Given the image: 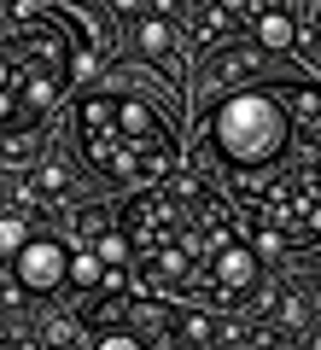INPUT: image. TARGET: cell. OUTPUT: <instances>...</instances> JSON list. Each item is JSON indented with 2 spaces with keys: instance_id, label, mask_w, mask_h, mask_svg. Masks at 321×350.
I'll return each mask as SVG.
<instances>
[{
  "instance_id": "6da1fadb",
  "label": "cell",
  "mask_w": 321,
  "mask_h": 350,
  "mask_svg": "<svg viewBox=\"0 0 321 350\" xmlns=\"http://www.w3.org/2000/svg\"><path fill=\"white\" fill-rule=\"evenodd\" d=\"M88 64H94V53H88L82 24L70 12L41 6L18 36L0 41V135L36 129L59 105L70 76H82Z\"/></svg>"
},
{
  "instance_id": "7a4b0ae2",
  "label": "cell",
  "mask_w": 321,
  "mask_h": 350,
  "mask_svg": "<svg viewBox=\"0 0 321 350\" xmlns=\"http://www.w3.org/2000/svg\"><path fill=\"white\" fill-rule=\"evenodd\" d=\"M76 146H82L88 170L123 187H152L181 163L175 135L152 117V105L129 100V94H88L76 105Z\"/></svg>"
},
{
  "instance_id": "3957f363",
  "label": "cell",
  "mask_w": 321,
  "mask_h": 350,
  "mask_svg": "<svg viewBox=\"0 0 321 350\" xmlns=\"http://www.w3.org/2000/svg\"><path fill=\"white\" fill-rule=\"evenodd\" d=\"M210 146L234 175H269L292 146V117H286L274 88H240L210 105Z\"/></svg>"
},
{
  "instance_id": "277c9868",
  "label": "cell",
  "mask_w": 321,
  "mask_h": 350,
  "mask_svg": "<svg viewBox=\"0 0 321 350\" xmlns=\"http://www.w3.org/2000/svg\"><path fill=\"white\" fill-rule=\"evenodd\" d=\"M257 280H263V262H257V245L234 234V222L210 234V251H205V269H198V286L193 298L210 304V310H240L246 298H257Z\"/></svg>"
},
{
  "instance_id": "5b68a950",
  "label": "cell",
  "mask_w": 321,
  "mask_h": 350,
  "mask_svg": "<svg viewBox=\"0 0 321 350\" xmlns=\"http://www.w3.org/2000/svg\"><path fill=\"white\" fill-rule=\"evenodd\" d=\"M12 275L24 298H53V292H64V275H70V245L53 234H29L12 257Z\"/></svg>"
},
{
  "instance_id": "8992f818",
  "label": "cell",
  "mask_w": 321,
  "mask_h": 350,
  "mask_svg": "<svg viewBox=\"0 0 321 350\" xmlns=\"http://www.w3.org/2000/svg\"><path fill=\"white\" fill-rule=\"evenodd\" d=\"M129 41H135V53H140V59H152V64H158V59H170V53L175 47H181V29H175V18H164V12H140L135 18V29H129Z\"/></svg>"
},
{
  "instance_id": "52a82bcc",
  "label": "cell",
  "mask_w": 321,
  "mask_h": 350,
  "mask_svg": "<svg viewBox=\"0 0 321 350\" xmlns=\"http://www.w3.org/2000/svg\"><path fill=\"white\" fill-rule=\"evenodd\" d=\"M251 36H257V47L269 53H292L298 47V24H292V6H251Z\"/></svg>"
},
{
  "instance_id": "ba28073f",
  "label": "cell",
  "mask_w": 321,
  "mask_h": 350,
  "mask_svg": "<svg viewBox=\"0 0 321 350\" xmlns=\"http://www.w3.org/2000/svg\"><path fill=\"white\" fill-rule=\"evenodd\" d=\"M274 94H281L286 117H292V123H304L309 135L321 140V82H304V76H286V82H274Z\"/></svg>"
},
{
  "instance_id": "9c48e42d",
  "label": "cell",
  "mask_w": 321,
  "mask_h": 350,
  "mask_svg": "<svg viewBox=\"0 0 321 350\" xmlns=\"http://www.w3.org/2000/svg\"><path fill=\"white\" fill-rule=\"evenodd\" d=\"M234 18H240V12L228 6V0H198V12L187 18V29H181V36L193 41V47H216V41H222L228 29H234Z\"/></svg>"
},
{
  "instance_id": "30bf717a",
  "label": "cell",
  "mask_w": 321,
  "mask_h": 350,
  "mask_svg": "<svg viewBox=\"0 0 321 350\" xmlns=\"http://www.w3.org/2000/svg\"><path fill=\"white\" fill-rule=\"evenodd\" d=\"M24 239H29V222H24V211H6V216H0V262H12Z\"/></svg>"
},
{
  "instance_id": "8fae6325",
  "label": "cell",
  "mask_w": 321,
  "mask_h": 350,
  "mask_svg": "<svg viewBox=\"0 0 321 350\" xmlns=\"http://www.w3.org/2000/svg\"><path fill=\"white\" fill-rule=\"evenodd\" d=\"M298 47H304L309 59H321V6H316V12H309V24L298 29Z\"/></svg>"
},
{
  "instance_id": "7c38bea8",
  "label": "cell",
  "mask_w": 321,
  "mask_h": 350,
  "mask_svg": "<svg viewBox=\"0 0 321 350\" xmlns=\"http://www.w3.org/2000/svg\"><path fill=\"white\" fill-rule=\"evenodd\" d=\"M112 6H117L123 18H140V6H146V0H112Z\"/></svg>"
},
{
  "instance_id": "4fadbf2b",
  "label": "cell",
  "mask_w": 321,
  "mask_h": 350,
  "mask_svg": "<svg viewBox=\"0 0 321 350\" xmlns=\"http://www.w3.org/2000/svg\"><path fill=\"white\" fill-rule=\"evenodd\" d=\"M316 350H321V333H316Z\"/></svg>"
}]
</instances>
